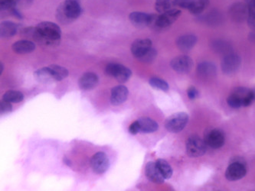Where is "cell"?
Wrapping results in <instances>:
<instances>
[{
  "label": "cell",
  "instance_id": "cell-33",
  "mask_svg": "<svg viewBox=\"0 0 255 191\" xmlns=\"http://www.w3.org/2000/svg\"><path fill=\"white\" fill-rule=\"evenodd\" d=\"M12 102L2 99L1 104H0V112L1 114H6L12 110Z\"/></svg>",
  "mask_w": 255,
  "mask_h": 191
},
{
  "label": "cell",
  "instance_id": "cell-11",
  "mask_svg": "<svg viewBox=\"0 0 255 191\" xmlns=\"http://www.w3.org/2000/svg\"><path fill=\"white\" fill-rule=\"evenodd\" d=\"M170 65L178 74H188L193 68V61L187 55H180L173 58L171 61Z\"/></svg>",
  "mask_w": 255,
  "mask_h": 191
},
{
  "label": "cell",
  "instance_id": "cell-22",
  "mask_svg": "<svg viewBox=\"0 0 255 191\" xmlns=\"http://www.w3.org/2000/svg\"><path fill=\"white\" fill-rule=\"evenodd\" d=\"M18 25L10 21H4L0 25V35L3 38H12L18 31Z\"/></svg>",
  "mask_w": 255,
  "mask_h": 191
},
{
  "label": "cell",
  "instance_id": "cell-36",
  "mask_svg": "<svg viewBox=\"0 0 255 191\" xmlns=\"http://www.w3.org/2000/svg\"><path fill=\"white\" fill-rule=\"evenodd\" d=\"M129 132L132 135H136V134L140 132V128H139V122L137 121H135V122H132L129 127Z\"/></svg>",
  "mask_w": 255,
  "mask_h": 191
},
{
  "label": "cell",
  "instance_id": "cell-40",
  "mask_svg": "<svg viewBox=\"0 0 255 191\" xmlns=\"http://www.w3.org/2000/svg\"><path fill=\"white\" fill-rule=\"evenodd\" d=\"M249 39L253 41V42H255V31H253V32L250 34V35H249Z\"/></svg>",
  "mask_w": 255,
  "mask_h": 191
},
{
  "label": "cell",
  "instance_id": "cell-35",
  "mask_svg": "<svg viewBox=\"0 0 255 191\" xmlns=\"http://www.w3.org/2000/svg\"><path fill=\"white\" fill-rule=\"evenodd\" d=\"M187 95L188 97H189V99H192V100H194V99H197V98L199 97V92L196 88L191 87V88H189V89H188Z\"/></svg>",
  "mask_w": 255,
  "mask_h": 191
},
{
  "label": "cell",
  "instance_id": "cell-18",
  "mask_svg": "<svg viewBox=\"0 0 255 191\" xmlns=\"http://www.w3.org/2000/svg\"><path fill=\"white\" fill-rule=\"evenodd\" d=\"M216 67L214 64L208 61L199 64L197 67V74L202 79H212L216 75Z\"/></svg>",
  "mask_w": 255,
  "mask_h": 191
},
{
  "label": "cell",
  "instance_id": "cell-27",
  "mask_svg": "<svg viewBox=\"0 0 255 191\" xmlns=\"http://www.w3.org/2000/svg\"><path fill=\"white\" fill-rule=\"evenodd\" d=\"M156 163L165 179H169L172 176V168L166 160L159 158L156 161Z\"/></svg>",
  "mask_w": 255,
  "mask_h": 191
},
{
  "label": "cell",
  "instance_id": "cell-14",
  "mask_svg": "<svg viewBox=\"0 0 255 191\" xmlns=\"http://www.w3.org/2000/svg\"><path fill=\"white\" fill-rule=\"evenodd\" d=\"M145 174H146L148 180L153 183L160 185L164 182V177L162 176L161 174L156 162H151L146 164V168H145Z\"/></svg>",
  "mask_w": 255,
  "mask_h": 191
},
{
  "label": "cell",
  "instance_id": "cell-16",
  "mask_svg": "<svg viewBox=\"0 0 255 191\" xmlns=\"http://www.w3.org/2000/svg\"><path fill=\"white\" fill-rule=\"evenodd\" d=\"M99 78L94 73L87 72L84 74L78 81V86L84 91H90L98 86Z\"/></svg>",
  "mask_w": 255,
  "mask_h": 191
},
{
  "label": "cell",
  "instance_id": "cell-28",
  "mask_svg": "<svg viewBox=\"0 0 255 191\" xmlns=\"http://www.w3.org/2000/svg\"><path fill=\"white\" fill-rule=\"evenodd\" d=\"M24 99V96L22 93L17 91H8L5 92L3 96V99L13 103H18L22 102Z\"/></svg>",
  "mask_w": 255,
  "mask_h": 191
},
{
  "label": "cell",
  "instance_id": "cell-42",
  "mask_svg": "<svg viewBox=\"0 0 255 191\" xmlns=\"http://www.w3.org/2000/svg\"><path fill=\"white\" fill-rule=\"evenodd\" d=\"M4 71V65L3 63L1 62L0 63V73L2 74V72H3Z\"/></svg>",
  "mask_w": 255,
  "mask_h": 191
},
{
  "label": "cell",
  "instance_id": "cell-34",
  "mask_svg": "<svg viewBox=\"0 0 255 191\" xmlns=\"http://www.w3.org/2000/svg\"><path fill=\"white\" fill-rule=\"evenodd\" d=\"M192 0H172L173 5L179 8H185V9H189Z\"/></svg>",
  "mask_w": 255,
  "mask_h": 191
},
{
  "label": "cell",
  "instance_id": "cell-10",
  "mask_svg": "<svg viewBox=\"0 0 255 191\" xmlns=\"http://www.w3.org/2000/svg\"><path fill=\"white\" fill-rule=\"evenodd\" d=\"M249 15H250V11L247 3L236 2L229 8V15L234 22H244L248 20Z\"/></svg>",
  "mask_w": 255,
  "mask_h": 191
},
{
  "label": "cell",
  "instance_id": "cell-3",
  "mask_svg": "<svg viewBox=\"0 0 255 191\" xmlns=\"http://www.w3.org/2000/svg\"><path fill=\"white\" fill-rule=\"evenodd\" d=\"M255 100L254 91L246 88H237L227 99L228 105L233 109L247 107Z\"/></svg>",
  "mask_w": 255,
  "mask_h": 191
},
{
  "label": "cell",
  "instance_id": "cell-2",
  "mask_svg": "<svg viewBox=\"0 0 255 191\" xmlns=\"http://www.w3.org/2000/svg\"><path fill=\"white\" fill-rule=\"evenodd\" d=\"M81 12L82 8L79 0H65L57 8V20L60 23L68 25L76 20Z\"/></svg>",
  "mask_w": 255,
  "mask_h": 191
},
{
  "label": "cell",
  "instance_id": "cell-20",
  "mask_svg": "<svg viewBox=\"0 0 255 191\" xmlns=\"http://www.w3.org/2000/svg\"><path fill=\"white\" fill-rule=\"evenodd\" d=\"M34 78L37 82L42 84H49L55 82V80L54 78L52 71L49 67L46 68H40L34 72Z\"/></svg>",
  "mask_w": 255,
  "mask_h": 191
},
{
  "label": "cell",
  "instance_id": "cell-38",
  "mask_svg": "<svg viewBox=\"0 0 255 191\" xmlns=\"http://www.w3.org/2000/svg\"><path fill=\"white\" fill-rule=\"evenodd\" d=\"M9 12L11 15H13L14 17L18 18V19H22V18H23V15L20 12L17 6L13 7L12 9L9 10Z\"/></svg>",
  "mask_w": 255,
  "mask_h": 191
},
{
  "label": "cell",
  "instance_id": "cell-29",
  "mask_svg": "<svg viewBox=\"0 0 255 191\" xmlns=\"http://www.w3.org/2000/svg\"><path fill=\"white\" fill-rule=\"evenodd\" d=\"M174 6L172 0H156L155 8L159 14L164 13Z\"/></svg>",
  "mask_w": 255,
  "mask_h": 191
},
{
  "label": "cell",
  "instance_id": "cell-39",
  "mask_svg": "<svg viewBox=\"0 0 255 191\" xmlns=\"http://www.w3.org/2000/svg\"><path fill=\"white\" fill-rule=\"evenodd\" d=\"M248 25L253 31H255V14H250L247 20Z\"/></svg>",
  "mask_w": 255,
  "mask_h": 191
},
{
  "label": "cell",
  "instance_id": "cell-9",
  "mask_svg": "<svg viewBox=\"0 0 255 191\" xmlns=\"http://www.w3.org/2000/svg\"><path fill=\"white\" fill-rule=\"evenodd\" d=\"M247 174L246 165L245 162L232 161L228 167L226 172V177L230 182H236L242 179Z\"/></svg>",
  "mask_w": 255,
  "mask_h": 191
},
{
  "label": "cell",
  "instance_id": "cell-21",
  "mask_svg": "<svg viewBox=\"0 0 255 191\" xmlns=\"http://www.w3.org/2000/svg\"><path fill=\"white\" fill-rule=\"evenodd\" d=\"M129 19L133 26L137 28H143L148 26L149 14L141 12H132L129 14Z\"/></svg>",
  "mask_w": 255,
  "mask_h": 191
},
{
  "label": "cell",
  "instance_id": "cell-4",
  "mask_svg": "<svg viewBox=\"0 0 255 191\" xmlns=\"http://www.w3.org/2000/svg\"><path fill=\"white\" fill-rule=\"evenodd\" d=\"M189 122V115L186 112H177L170 115L165 121V128L168 132L178 133L184 129Z\"/></svg>",
  "mask_w": 255,
  "mask_h": 191
},
{
  "label": "cell",
  "instance_id": "cell-6",
  "mask_svg": "<svg viewBox=\"0 0 255 191\" xmlns=\"http://www.w3.org/2000/svg\"><path fill=\"white\" fill-rule=\"evenodd\" d=\"M206 145L205 141L199 136L192 135L186 141V153L191 158H199L206 154Z\"/></svg>",
  "mask_w": 255,
  "mask_h": 191
},
{
  "label": "cell",
  "instance_id": "cell-8",
  "mask_svg": "<svg viewBox=\"0 0 255 191\" xmlns=\"http://www.w3.org/2000/svg\"><path fill=\"white\" fill-rule=\"evenodd\" d=\"M242 64V59L239 55L235 53H231L229 55L224 56L222 61V70L223 73L231 75L237 72Z\"/></svg>",
  "mask_w": 255,
  "mask_h": 191
},
{
  "label": "cell",
  "instance_id": "cell-30",
  "mask_svg": "<svg viewBox=\"0 0 255 191\" xmlns=\"http://www.w3.org/2000/svg\"><path fill=\"white\" fill-rule=\"evenodd\" d=\"M149 82V84H150V86L152 87V88H155V89L164 91V92L169 91V84H168L167 82L165 81L164 80L153 77V78H150Z\"/></svg>",
  "mask_w": 255,
  "mask_h": 191
},
{
  "label": "cell",
  "instance_id": "cell-43",
  "mask_svg": "<svg viewBox=\"0 0 255 191\" xmlns=\"http://www.w3.org/2000/svg\"><path fill=\"white\" fill-rule=\"evenodd\" d=\"M254 91V95H255V89L253 90Z\"/></svg>",
  "mask_w": 255,
  "mask_h": 191
},
{
  "label": "cell",
  "instance_id": "cell-31",
  "mask_svg": "<svg viewBox=\"0 0 255 191\" xmlns=\"http://www.w3.org/2000/svg\"><path fill=\"white\" fill-rule=\"evenodd\" d=\"M156 56H157V51L154 48H152L144 55H142L141 58H139V60L141 62L145 63V64H151L156 59Z\"/></svg>",
  "mask_w": 255,
  "mask_h": 191
},
{
  "label": "cell",
  "instance_id": "cell-15",
  "mask_svg": "<svg viewBox=\"0 0 255 191\" xmlns=\"http://www.w3.org/2000/svg\"><path fill=\"white\" fill-rule=\"evenodd\" d=\"M129 91L123 85H118L111 90V102L113 105L124 103L128 99Z\"/></svg>",
  "mask_w": 255,
  "mask_h": 191
},
{
  "label": "cell",
  "instance_id": "cell-26",
  "mask_svg": "<svg viewBox=\"0 0 255 191\" xmlns=\"http://www.w3.org/2000/svg\"><path fill=\"white\" fill-rule=\"evenodd\" d=\"M50 69L52 71L54 78L55 81H61L66 78L68 76V71L66 68L59 65H50Z\"/></svg>",
  "mask_w": 255,
  "mask_h": 191
},
{
  "label": "cell",
  "instance_id": "cell-25",
  "mask_svg": "<svg viewBox=\"0 0 255 191\" xmlns=\"http://www.w3.org/2000/svg\"><path fill=\"white\" fill-rule=\"evenodd\" d=\"M209 0H192L189 11L192 15H200L209 5Z\"/></svg>",
  "mask_w": 255,
  "mask_h": 191
},
{
  "label": "cell",
  "instance_id": "cell-32",
  "mask_svg": "<svg viewBox=\"0 0 255 191\" xmlns=\"http://www.w3.org/2000/svg\"><path fill=\"white\" fill-rule=\"evenodd\" d=\"M17 6L16 0H0V8L1 11H8L12 9L13 7Z\"/></svg>",
  "mask_w": 255,
  "mask_h": 191
},
{
  "label": "cell",
  "instance_id": "cell-12",
  "mask_svg": "<svg viewBox=\"0 0 255 191\" xmlns=\"http://www.w3.org/2000/svg\"><path fill=\"white\" fill-rule=\"evenodd\" d=\"M91 166L95 173L102 175L108 171L110 166L109 158L105 152H99L91 159Z\"/></svg>",
  "mask_w": 255,
  "mask_h": 191
},
{
  "label": "cell",
  "instance_id": "cell-7",
  "mask_svg": "<svg viewBox=\"0 0 255 191\" xmlns=\"http://www.w3.org/2000/svg\"><path fill=\"white\" fill-rule=\"evenodd\" d=\"M204 141L208 146L217 149L222 148L225 144L226 135L222 129H212L205 134Z\"/></svg>",
  "mask_w": 255,
  "mask_h": 191
},
{
  "label": "cell",
  "instance_id": "cell-41",
  "mask_svg": "<svg viewBox=\"0 0 255 191\" xmlns=\"http://www.w3.org/2000/svg\"><path fill=\"white\" fill-rule=\"evenodd\" d=\"M64 163H65V165H68V166H70V165H71V161H70L67 157L64 158Z\"/></svg>",
  "mask_w": 255,
  "mask_h": 191
},
{
  "label": "cell",
  "instance_id": "cell-5",
  "mask_svg": "<svg viewBox=\"0 0 255 191\" xmlns=\"http://www.w3.org/2000/svg\"><path fill=\"white\" fill-rule=\"evenodd\" d=\"M107 76L113 77L118 82L125 83L132 76V71L129 68L116 63H111L105 68Z\"/></svg>",
  "mask_w": 255,
  "mask_h": 191
},
{
  "label": "cell",
  "instance_id": "cell-1",
  "mask_svg": "<svg viewBox=\"0 0 255 191\" xmlns=\"http://www.w3.org/2000/svg\"><path fill=\"white\" fill-rule=\"evenodd\" d=\"M61 36L62 31L57 24L42 22L35 27L34 41L45 46H57L60 44Z\"/></svg>",
  "mask_w": 255,
  "mask_h": 191
},
{
  "label": "cell",
  "instance_id": "cell-24",
  "mask_svg": "<svg viewBox=\"0 0 255 191\" xmlns=\"http://www.w3.org/2000/svg\"><path fill=\"white\" fill-rule=\"evenodd\" d=\"M211 46L214 51H216L219 55H222L224 56L232 53V45L228 41H223V40H215L212 41Z\"/></svg>",
  "mask_w": 255,
  "mask_h": 191
},
{
  "label": "cell",
  "instance_id": "cell-17",
  "mask_svg": "<svg viewBox=\"0 0 255 191\" xmlns=\"http://www.w3.org/2000/svg\"><path fill=\"white\" fill-rule=\"evenodd\" d=\"M198 38L192 34L182 35L176 40V45L182 52H189L197 43Z\"/></svg>",
  "mask_w": 255,
  "mask_h": 191
},
{
  "label": "cell",
  "instance_id": "cell-23",
  "mask_svg": "<svg viewBox=\"0 0 255 191\" xmlns=\"http://www.w3.org/2000/svg\"><path fill=\"white\" fill-rule=\"evenodd\" d=\"M140 128V132L142 133H153L159 129V125L156 121L152 120L150 118H140L138 120Z\"/></svg>",
  "mask_w": 255,
  "mask_h": 191
},
{
  "label": "cell",
  "instance_id": "cell-37",
  "mask_svg": "<svg viewBox=\"0 0 255 191\" xmlns=\"http://www.w3.org/2000/svg\"><path fill=\"white\" fill-rule=\"evenodd\" d=\"M33 2L34 0H16L17 6L22 8H29Z\"/></svg>",
  "mask_w": 255,
  "mask_h": 191
},
{
  "label": "cell",
  "instance_id": "cell-19",
  "mask_svg": "<svg viewBox=\"0 0 255 191\" xmlns=\"http://www.w3.org/2000/svg\"><path fill=\"white\" fill-rule=\"evenodd\" d=\"M12 51L18 55H26L34 51L35 45L33 41L30 40H20L12 45Z\"/></svg>",
  "mask_w": 255,
  "mask_h": 191
},
{
  "label": "cell",
  "instance_id": "cell-13",
  "mask_svg": "<svg viewBox=\"0 0 255 191\" xmlns=\"http://www.w3.org/2000/svg\"><path fill=\"white\" fill-rule=\"evenodd\" d=\"M152 48V41L150 39H136L131 45V53L135 58L139 59Z\"/></svg>",
  "mask_w": 255,
  "mask_h": 191
}]
</instances>
